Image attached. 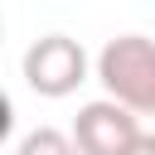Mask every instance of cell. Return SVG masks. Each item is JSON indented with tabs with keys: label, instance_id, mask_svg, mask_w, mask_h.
I'll return each mask as SVG.
<instances>
[{
	"label": "cell",
	"instance_id": "cell-1",
	"mask_svg": "<svg viewBox=\"0 0 155 155\" xmlns=\"http://www.w3.org/2000/svg\"><path fill=\"white\" fill-rule=\"evenodd\" d=\"M97 82L107 97L126 102L140 116H155V39L145 34H116L97 53Z\"/></svg>",
	"mask_w": 155,
	"mask_h": 155
},
{
	"label": "cell",
	"instance_id": "cell-2",
	"mask_svg": "<svg viewBox=\"0 0 155 155\" xmlns=\"http://www.w3.org/2000/svg\"><path fill=\"white\" fill-rule=\"evenodd\" d=\"M24 82L34 97H68L87 82V48L68 34H44L24 48V63H19Z\"/></svg>",
	"mask_w": 155,
	"mask_h": 155
},
{
	"label": "cell",
	"instance_id": "cell-3",
	"mask_svg": "<svg viewBox=\"0 0 155 155\" xmlns=\"http://www.w3.org/2000/svg\"><path fill=\"white\" fill-rule=\"evenodd\" d=\"M140 111H131L126 102L116 97H102V102H87L78 116H73V140L82 155H126L140 136Z\"/></svg>",
	"mask_w": 155,
	"mask_h": 155
},
{
	"label": "cell",
	"instance_id": "cell-4",
	"mask_svg": "<svg viewBox=\"0 0 155 155\" xmlns=\"http://www.w3.org/2000/svg\"><path fill=\"white\" fill-rule=\"evenodd\" d=\"M15 155H82V150H78V140H73L68 131H58V126H34V131L19 136Z\"/></svg>",
	"mask_w": 155,
	"mask_h": 155
},
{
	"label": "cell",
	"instance_id": "cell-5",
	"mask_svg": "<svg viewBox=\"0 0 155 155\" xmlns=\"http://www.w3.org/2000/svg\"><path fill=\"white\" fill-rule=\"evenodd\" d=\"M126 155H155V131H140V136H136V145H131Z\"/></svg>",
	"mask_w": 155,
	"mask_h": 155
}]
</instances>
